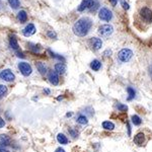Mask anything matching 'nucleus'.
<instances>
[{
	"instance_id": "25",
	"label": "nucleus",
	"mask_w": 152,
	"mask_h": 152,
	"mask_svg": "<svg viewBox=\"0 0 152 152\" xmlns=\"http://www.w3.org/2000/svg\"><path fill=\"white\" fill-rule=\"evenodd\" d=\"M6 93H7V86L3 85V84H0V98L3 97Z\"/></svg>"
},
{
	"instance_id": "3",
	"label": "nucleus",
	"mask_w": 152,
	"mask_h": 152,
	"mask_svg": "<svg viewBox=\"0 0 152 152\" xmlns=\"http://www.w3.org/2000/svg\"><path fill=\"white\" fill-rule=\"evenodd\" d=\"M114 32V28L112 24H102L98 28V34L104 38H108Z\"/></svg>"
},
{
	"instance_id": "39",
	"label": "nucleus",
	"mask_w": 152,
	"mask_h": 152,
	"mask_svg": "<svg viewBox=\"0 0 152 152\" xmlns=\"http://www.w3.org/2000/svg\"><path fill=\"white\" fill-rule=\"evenodd\" d=\"M17 57H20V58H24L23 54L22 53H17Z\"/></svg>"
},
{
	"instance_id": "9",
	"label": "nucleus",
	"mask_w": 152,
	"mask_h": 152,
	"mask_svg": "<svg viewBox=\"0 0 152 152\" xmlns=\"http://www.w3.org/2000/svg\"><path fill=\"white\" fill-rule=\"evenodd\" d=\"M93 0H82L81 3L78 6V11H83V10L87 9V8H91V6H93Z\"/></svg>"
},
{
	"instance_id": "17",
	"label": "nucleus",
	"mask_w": 152,
	"mask_h": 152,
	"mask_svg": "<svg viewBox=\"0 0 152 152\" xmlns=\"http://www.w3.org/2000/svg\"><path fill=\"white\" fill-rule=\"evenodd\" d=\"M57 140H58V142L60 143V144H63V145L68 143V138H67L64 134H62V133L57 135Z\"/></svg>"
},
{
	"instance_id": "12",
	"label": "nucleus",
	"mask_w": 152,
	"mask_h": 152,
	"mask_svg": "<svg viewBox=\"0 0 152 152\" xmlns=\"http://www.w3.org/2000/svg\"><path fill=\"white\" fill-rule=\"evenodd\" d=\"M55 71H56L58 74H64L66 72V66L63 63H57L55 65Z\"/></svg>"
},
{
	"instance_id": "36",
	"label": "nucleus",
	"mask_w": 152,
	"mask_h": 152,
	"mask_svg": "<svg viewBox=\"0 0 152 152\" xmlns=\"http://www.w3.org/2000/svg\"><path fill=\"white\" fill-rule=\"evenodd\" d=\"M0 152H9L7 150V149H5L4 147H2V148H0Z\"/></svg>"
},
{
	"instance_id": "15",
	"label": "nucleus",
	"mask_w": 152,
	"mask_h": 152,
	"mask_svg": "<svg viewBox=\"0 0 152 152\" xmlns=\"http://www.w3.org/2000/svg\"><path fill=\"white\" fill-rule=\"evenodd\" d=\"M36 67H37V69H38L39 72H40L41 74L45 75V74L47 73V68H46V66H45L44 63H42V62H37V63H36Z\"/></svg>"
},
{
	"instance_id": "1",
	"label": "nucleus",
	"mask_w": 152,
	"mask_h": 152,
	"mask_svg": "<svg viewBox=\"0 0 152 152\" xmlns=\"http://www.w3.org/2000/svg\"><path fill=\"white\" fill-rule=\"evenodd\" d=\"M92 26V20L89 17H81L74 23L72 30L77 37H85Z\"/></svg>"
},
{
	"instance_id": "21",
	"label": "nucleus",
	"mask_w": 152,
	"mask_h": 152,
	"mask_svg": "<svg viewBox=\"0 0 152 152\" xmlns=\"http://www.w3.org/2000/svg\"><path fill=\"white\" fill-rule=\"evenodd\" d=\"M9 45H10V47H11L13 50H17L18 49V43H17V41H16V39L14 38V37H12V38H10V40H9Z\"/></svg>"
},
{
	"instance_id": "34",
	"label": "nucleus",
	"mask_w": 152,
	"mask_h": 152,
	"mask_svg": "<svg viewBox=\"0 0 152 152\" xmlns=\"http://www.w3.org/2000/svg\"><path fill=\"white\" fill-rule=\"evenodd\" d=\"M110 1H111V3H112V5H116V4H117V2H118V0H110Z\"/></svg>"
},
{
	"instance_id": "35",
	"label": "nucleus",
	"mask_w": 152,
	"mask_h": 152,
	"mask_svg": "<svg viewBox=\"0 0 152 152\" xmlns=\"http://www.w3.org/2000/svg\"><path fill=\"white\" fill-rule=\"evenodd\" d=\"M149 75H150V77L152 78V64L150 65V67H149Z\"/></svg>"
},
{
	"instance_id": "33",
	"label": "nucleus",
	"mask_w": 152,
	"mask_h": 152,
	"mask_svg": "<svg viewBox=\"0 0 152 152\" xmlns=\"http://www.w3.org/2000/svg\"><path fill=\"white\" fill-rule=\"evenodd\" d=\"M111 54H112V51L111 50H106V52H104V55H106V56H111Z\"/></svg>"
},
{
	"instance_id": "22",
	"label": "nucleus",
	"mask_w": 152,
	"mask_h": 152,
	"mask_svg": "<svg viewBox=\"0 0 152 152\" xmlns=\"http://www.w3.org/2000/svg\"><path fill=\"white\" fill-rule=\"evenodd\" d=\"M8 3H9L10 7L13 8V9H17L20 5L19 0H8Z\"/></svg>"
},
{
	"instance_id": "24",
	"label": "nucleus",
	"mask_w": 152,
	"mask_h": 152,
	"mask_svg": "<svg viewBox=\"0 0 152 152\" xmlns=\"http://www.w3.org/2000/svg\"><path fill=\"white\" fill-rule=\"evenodd\" d=\"M127 91H128V94H129L128 100H132L133 98L135 97V94H136L135 89H134V88H132V87H128V88H127Z\"/></svg>"
},
{
	"instance_id": "29",
	"label": "nucleus",
	"mask_w": 152,
	"mask_h": 152,
	"mask_svg": "<svg viewBox=\"0 0 152 152\" xmlns=\"http://www.w3.org/2000/svg\"><path fill=\"white\" fill-rule=\"evenodd\" d=\"M47 35H48V37H49V38H51V39H56L57 38L56 32H52V30H49V32H47Z\"/></svg>"
},
{
	"instance_id": "31",
	"label": "nucleus",
	"mask_w": 152,
	"mask_h": 152,
	"mask_svg": "<svg viewBox=\"0 0 152 152\" xmlns=\"http://www.w3.org/2000/svg\"><path fill=\"white\" fill-rule=\"evenodd\" d=\"M68 132L70 133V134H71V136H72V137H74V138H75V137H77V135H78V132H77V131L73 130V129H69V130H68Z\"/></svg>"
},
{
	"instance_id": "10",
	"label": "nucleus",
	"mask_w": 152,
	"mask_h": 152,
	"mask_svg": "<svg viewBox=\"0 0 152 152\" xmlns=\"http://www.w3.org/2000/svg\"><path fill=\"white\" fill-rule=\"evenodd\" d=\"M90 46L91 48L93 49L94 51H97L99 50L100 48L102 47V41L98 38H91L90 39Z\"/></svg>"
},
{
	"instance_id": "14",
	"label": "nucleus",
	"mask_w": 152,
	"mask_h": 152,
	"mask_svg": "<svg viewBox=\"0 0 152 152\" xmlns=\"http://www.w3.org/2000/svg\"><path fill=\"white\" fill-rule=\"evenodd\" d=\"M90 68H91L93 71H98L100 68H102V63H100V61L96 60V59L91 61V63H90Z\"/></svg>"
},
{
	"instance_id": "30",
	"label": "nucleus",
	"mask_w": 152,
	"mask_h": 152,
	"mask_svg": "<svg viewBox=\"0 0 152 152\" xmlns=\"http://www.w3.org/2000/svg\"><path fill=\"white\" fill-rule=\"evenodd\" d=\"M49 52L51 53V56L52 57H54V58H57V59H59V60H62V61H65V59L63 58L62 56H58L57 54H55V53H53V52H51V51H49Z\"/></svg>"
},
{
	"instance_id": "38",
	"label": "nucleus",
	"mask_w": 152,
	"mask_h": 152,
	"mask_svg": "<svg viewBox=\"0 0 152 152\" xmlns=\"http://www.w3.org/2000/svg\"><path fill=\"white\" fill-rule=\"evenodd\" d=\"M127 127H128V133H129V135H131V128H130V125L127 124Z\"/></svg>"
},
{
	"instance_id": "4",
	"label": "nucleus",
	"mask_w": 152,
	"mask_h": 152,
	"mask_svg": "<svg viewBox=\"0 0 152 152\" xmlns=\"http://www.w3.org/2000/svg\"><path fill=\"white\" fill-rule=\"evenodd\" d=\"M98 17L102 20H104V21H110L113 18V13L108 8L102 7L98 11Z\"/></svg>"
},
{
	"instance_id": "23",
	"label": "nucleus",
	"mask_w": 152,
	"mask_h": 152,
	"mask_svg": "<svg viewBox=\"0 0 152 152\" xmlns=\"http://www.w3.org/2000/svg\"><path fill=\"white\" fill-rule=\"evenodd\" d=\"M132 123L135 125V126H139V125H141V123H142V120H141L140 117L137 116V115H133L132 116Z\"/></svg>"
},
{
	"instance_id": "18",
	"label": "nucleus",
	"mask_w": 152,
	"mask_h": 152,
	"mask_svg": "<svg viewBox=\"0 0 152 152\" xmlns=\"http://www.w3.org/2000/svg\"><path fill=\"white\" fill-rule=\"evenodd\" d=\"M0 144L4 145V146H7V145L10 144V138L7 136V135H1L0 136Z\"/></svg>"
},
{
	"instance_id": "13",
	"label": "nucleus",
	"mask_w": 152,
	"mask_h": 152,
	"mask_svg": "<svg viewBox=\"0 0 152 152\" xmlns=\"http://www.w3.org/2000/svg\"><path fill=\"white\" fill-rule=\"evenodd\" d=\"M145 141V136L143 133H138L136 136L134 137V142L136 143L137 145H142Z\"/></svg>"
},
{
	"instance_id": "2",
	"label": "nucleus",
	"mask_w": 152,
	"mask_h": 152,
	"mask_svg": "<svg viewBox=\"0 0 152 152\" xmlns=\"http://www.w3.org/2000/svg\"><path fill=\"white\" fill-rule=\"evenodd\" d=\"M133 52L130 49H122L120 52L118 53V59L121 62H128L132 59Z\"/></svg>"
},
{
	"instance_id": "27",
	"label": "nucleus",
	"mask_w": 152,
	"mask_h": 152,
	"mask_svg": "<svg viewBox=\"0 0 152 152\" xmlns=\"http://www.w3.org/2000/svg\"><path fill=\"white\" fill-rule=\"evenodd\" d=\"M28 46H30V49L32 51H34L35 53H39L40 52V48H38V47L36 46V45H32V44H28Z\"/></svg>"
},
{
	"instance_id": "6",
	"label": "nucleus",
	"mask_w": 152,
	"mask_h": 152,
	"mask_svg": "<svg viewBox=\"0 0 152 152\" xmlns=\"http://www.w3.org/2000/svg\"><path fill=\"white\" fill-rule=\"evenodd\" d=\"M140 15L145 22H147V23L152 22V11L150 10V8L143 7L142 9L140 10Z\"/></svg>"
},
{
	"instance_id": "32",
	"label": "nucleus",
	"mask_w": 152,
	"mask_h": 152,
	"mask_svg": "<svg viewBox=\"0 0 152 152\" xmlns=\"http://www.w3.org/2000/svg\"><path fill=\"white\" fill-rule=\"evenodd\" d=\"M4 125H5V122H4L3 119H2L1 117H0V128H3Z\"/></svg>"
},
{
	"instance_id": "5",
	"label": "nucleus",
	"mask_w": 152,
	"mask_h": 152,
	"mask_svg": "<svg viewBox=\"0 0 152 152\" xmlns=\"http://www.w3.org/2000/svg\"><path fill=\"white\" fill-rule=\"evenodd\" d=\"M0 78L4 81L11 82L15 79V75L12 73V71L10 69H4L0 72Z\"/></svg>"
},
{
	"instance_id": "8",
	"label": "nucleus",
	"mask_w": 152,
	"mask_h": 152,
	"mask_svg": "<svg viewBox=\"0 0 152 152\" xmlns=\"http://www.w3.org/2000/svg\"><path fill=\"white\" fill-rule=\"evenodd\" d=\"M36 30H37L36 26H35L34 24L28 23V26L22 30V34H23V36H26V37H30V36H32V35L36 34Z\"/></svg>"
},
{
	"instance_id": "40",
	"label": "nucleus",
	"mask_w": 152,
	"mask_h": 152,
	"mask_svg": "<svg viewBox=\"0 0 152 152\" xmlns=\"http://www.w3.org/2000/svg\"><path fill=\"white\" fill-rule=\"evenodd\" d=\"M44 92H45V93H47V94H49V93H50V90H49V89H45Z\"/></svg>"
},
{
	"instance_id": "28",
	"label": "nucleus",
	"mask_w": 152,
	"mask_h": 152,
	"mask_svg": "<svg viewBox=\"0 0 152 152\" xmlns=\"http://www.w3.org/2000/svg\"><path fill=\"white\" fill-rule=\"evenodd\" d=\"M120 1H121V5L123 6V8H124L125 10H128L129 8H130V6H129L128 2H126L125 0H120Z\"/></svg>"
},
{
	"instance_id": "20",
	"label": "nucleus",
	"mask_w": 152,
	"mask_h": 152,
	"mask_svg": "<svg viewBox=\"0 0 152 152\" xmlns=\"http://www.w3.org/2000/svg\"><path fill=\"white\" fill-rule=\"evenodd\" d=\"M76 121H77V123H79L80 125H86L88 123L87 118H86V116H84V115H79Z\"/></svg>"
},
{
	"instance_id": "16",
	"label": "nucleus",
	"mask_w": 152,
	"mask_h": 152,
	"mask_svg": "<svg viewBox=\"0 0 152 152\" xmlns=\"http://www.w3.org/2000/svg\"><path fill=\"white\" fill-rule=\"evenodd\" d=\"M17 19L19 20L20 22H26L28 20V14L24 10H20L17 13Z\"/></svg>"
},
{
	"instance_id": "41",
	"label": "nucleus",
	"mask_w": 152,
	"mask_h": 152,
	"mask_svg": "<svg viewBox=\"0 0 152 152\" xmlns=\"http://www.w3.org/2000/svg\"><path fill=\"white\" fill-rule=\"evenodd\" d=\"M72 116V114H71V113H68V114H67V117H71Z\"/></svg>"
},
{
	"instance_id": "7",
	"label": "nucleus",
	"mask_w": 152,
	"mask_h": 152,
	"mask_svg": "<svg viewBox=\"0 0 152 152\" xmlns=\"http://www.w3.org/2000/svg\"><path fill=\"white\" fill-rule=\"evenodd\" d=\"M18 69H19L20 73L23 76H30L32 72V69L30 65L26 62H20L18 64Z\"/></svg>"
},
{
	"instance_id": "11",
	"label": "nucleus",
	"mask_w": 152,
	"mask_h": 152,
	"mask_svg": "<svg viewBox=\"0 0 152 152\" xmlns=\"http://www.w3.org/2000/svg\"><path fill=\"white\" fill-rule=\"evenodd\" d=\"M48 78H49V81H50L53 85H58L59 84V74L56 71H50Z\"/></svg>"
},
{
	"instance_id": "37",
	"label": "nucleus",
	"mask_w": 152,
	"mask_h": 152,
	"mask_svg": "<svg viewBox=\"0 0 152 152\" xmlns=\"http://www.w3.org/2000/svg\"><path fill=\"white\" fill-rule=\"evenodd\" d=\"M55 152H65V150H64V149H63V148H58V149H57V150L55 151Z\"/></svg>"
},
{
	"instance_id": "19",
	"label": "nucleus",
	"mask_w": 152,
	"mask_h": 152,
	"mask_svg": "<svg viewBox=\"0 0 152 152\" xmlns=\"http://www.w3.org/2000/svg\"><path fill=\"white\" fill-rule=\"evenodd\" d=\"M102 128H104V130L112 131V130H114L115 125H114V123L110 122V121H104V122L102 123Z\"/></svg>"
},
{
	"instance_id": "26",
	"label": "nucleus",
	"mask_w": 152,
	"mask_h": 152,
	"mask_svg": "<svg viewBox=\"0 0 152 152\" xmlns=\"http://www.w3.org/2000/svg\"><path fill=\"white\" fill-rule=\"evenodd\" d=\"M116 108H118L120 112H127V111H128V106H127L126 104H120V102H118V104H116Z\"/></svg>"
}]
</instances>
